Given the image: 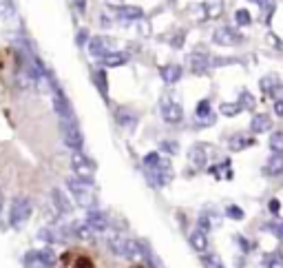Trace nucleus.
Wrapping results in <instances>:
<instances>
[{"label": "nucleus", "mask_w": 283, "mask_h": 268, "mask_svg": "<svg viewBox=\"0 0 283 268\" xmlns=\"http://www.w3.org/2000/svg\"><path fill=\"white\" fill-rule=\"evenodd\" d=\"M96 82L100 84V89L106 93V76H104V71H96Z\"/></svg>", "instance_id": "obj_10"}, {"label": "nucleus", "mask_w": 283, "mask_h": 268, "mask_svg": "<svg viewBox=\"0 0 283 268\" xmlns=\"http://www.w3.org/2000/svg\"><path fill=\"white\" fill-rule=\"evenodd\" d=\"M252 3H259L261 7H266V5H268V0H252Z\"/></svg>", "instance_id": "obj_17"}, {"label": "nucleus", "mask_w": 283, "mask_h": 268, "mask_svg": "<svg viewBox=\"0 0 283 268\" xmlns=\"http://www.w3.org/2000/svg\"><path fill=\"white\" fill-rule=\"evenodd\" d=\"M3 209H5V193L0 189V213H3Z\"/></svg>", "instance_id": "obj_13"}, {"label": "nucleus", "mask_w": 283, "mask_h": 268, "mask_svg": "<svg viewBox=\"0 0 283 268\" xmlns=\"http://www.w3.org/2000/svg\"><path fill=\"white\" fill-rule=\"evenodd\" d=\"M73 3H76V7L80 11H84V7H86V0H73Z\"/></svg>", "instance_id": "obj_12"}, {"label": "nucleus", "mask_w": 283, "mask_h": 268, "mask_svg": "<svg viewBox=\"0 0 283 268\" xmlns=\"http://www.w3.org/2000/svg\"><path fill=\"white\" fill-rule=\"evenodd\" d=\"M234 20H237V25L246 27V25L252 23V16H250V11H248V9H239L237 13H234Z\"/></svg>", "instance_id": "obj_9"}, {"label": "nucleus", "mask_w": 283, "mask_h": 268, "mask_svg": "<svg viewBox=\"0 0 283 268\" xmlns=\"http://www.w3.org/2000/svg\"><path fill=\"white\" fill-rule=\"evenodd\" d=\"M100 62H102L104 66H122L129 62V53L124 51H109L106 56L100 58Z\"/></svg>", "instance_id": "obj_6"}, {"label": "nucleus", "mask_w": 283, "mask_h": 268, "mask_svg": "<svg viewBox=\"0 0 283 268\" xmlns=\"http://www.w3.org/2000/svg\"><path fill=\"white\" fill-rule=\"evenodd\" d=\"M206 11H208V16H217V13L221 11V7H219V5H215V7L206 5Z\"/></svg>", "instance_id": "obj_11"}, {"label": "nucleus", "mask_w": 283, "mask_h": 268, "mask_svg": "<svg viewBox=\"0 0 283 268\" xmlns=\"http://www.w3.org/2000/svg\"><path fill=\"white\" fill-rule=\"evenodd\" d=\"M241 33H237L234 29H230V27H221V29H217L213 33V42L219 44V47H230V44H239L241 42Z\"/></svg>", "instance_id": "obj_2"}, {"label": "nucleus", "mask_w": 283, "mask_h": 268, "mask_svg": "<svg viewBox=\"0 0 283 268\" xmlns=\"http://www.w3.org/2000/svg\"><path fill=\"white\" fill-rule=\"evenodd\" d=\"M264 124L268 126V118H259V120H257V126H264Z\"/></svg>", "instance_id": "obj_15"}, {"label": "nucleus", "mask_w": 283, "mask_h": 268, "mask_svg": "<svg viewBox=\"0 0 283 268\" xmlns=\"http://www.w3.org/2000/svg\"><path fill=\"white\" fill-rule=\"evenodd\" d=\"M188 64H191L193 73H206L210 69V60H208V56H204V53H191Z\"/></svg>", "instance_id": "obj_5"}, {"label": "nucleus", "mask_w": 283, "mask_h": 268, "mask_svg": "<svg viewBox=\"0 0 283 268\" xmlns=\"http://www.w3.org/2000/svg\"><path fill=\"white\" fill-rule=\"evenodd\" d=\"M117 16L122 18L124 23H133V20L144 18V11L135 5H124V7H117Z\"/></svg>", "instance_id": "obj_7"}, {"label": "nucleus", "mask_w": 283, "mask_h": 268, "mask_svg": "<svg viewBox=\"0 0 283 268\" xmlns=\"http://www.w3.org/2000/svg\"><path fill=\"white\" fill-rule=\"evenodd\" d=\"M31 215V202L27 197H13L9 204V224L11 226H22Z\"/></svg>", "instance_id": "obj_1"}, {"label": "nucleus", "mask_w": 283, "mask_h": 268, "mask_svg": "<svg viewBox=\"0 0 283 268\" xmlns=\"http://www.w3.org/2000/svg\"><path fill=\"white\" fill-rule=\"evenodd\" d=\"M111 47H113V40H111V38H104V36H96V38L89 40V51H91L96 58H102V56H106L109 51H113Z\"/></svg>", "instance_id": "obj_4"}, {"label": "nucleus", "mask_w": 283, "mask_h": 268, "mask_svg": "<svg viewBox=\"0 0 283 268\" xmlns=\"http://www.w3.org/2000/svg\"><path fill=\"white\" fill-rule=\"evenodd\" d=\"M60 129H62V138H64V144L69 146V149H78L80 144H82V138H80L78 129L73 126L69 120H62L60 122Z\"/></svg>", "instance_id": "obj_3"}, {"label": "nucleus", "mask_w": 283, "mask_h": 268, "mask_svg": "<svg viewBox=\"0 0 283 268\" xmlns=\"http://www.w3.org/2000/svg\"><path fill=\"white\" fill-rule=\"evenodd\" d=\"M7 11V0H0V13Z\"/></svg>", "instance_id": "obj_16"}, {"label": "nucleus", "mask_w": 283, "mask_h": 268, "mask_svg": "<svg viewBox=\"0 0 283 268\" xmlns=\"http://www.w3.org/2000/svg\"><path fill=\"white\" fill-rule=\"evenodd\" d=\"M159 76L164 78V82H177V80L181 78V66L179 64H164L159 69Z\"/></svg>", "instance_id": "obj_8"}, {"label": "nucleus", "mask_w": 283, "mask_h": 268, "mask_svg": "<svg viewBox=\"0 0 283 268\" xmlns=\"http://www.w3.org/2000/svg\"><path fill=\"white\" fill-rule=\"evenodd\" d=\"M277 109H279V113L283 116V102H279V104H277Z\"/></svg>", "instance_id": "obj_18"}, {"label": "nucleus", "mask_w": 283, "mask_h": 268, "mask_svg": "<svg viewBox=\"0 0 283 268\" xmlns=\"http://www.w3.org/2000/svg\"><path fill=\"white\" fill-rule=\"evenodd\" d=\"M84 38H86V31H80V36H78V42H80V44H84V42H86Z\"/></svg>", "instance_id": "obj_14"}]
</instances>
